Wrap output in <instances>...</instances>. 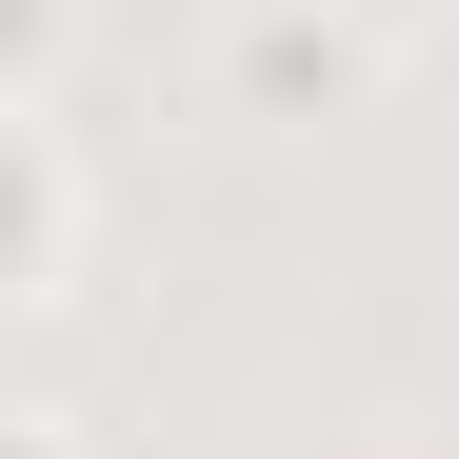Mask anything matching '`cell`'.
I'll return each instance as SVG.
<instances>
[{
	"mask_svg": "<svg viewBox=\"0 0 459 459\" xmlns=\"http://www.w3.org/2000/svg\"><path fill=\"white\" fill-rule=\"evenodd\" d=\"M359 0H260L240 21V60H220V81H240V120H320V100H359Z\"/></svg>",
	"mask_w": 459,
	"mask_h": 459,
	"instance_id": "6da1fadb",
	"label": "cell"
}]
</instances>
